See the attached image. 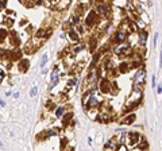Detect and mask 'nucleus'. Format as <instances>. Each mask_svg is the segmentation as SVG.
<instances>
[{
	"label": "nucleus",
	"mask_w": 162,
	"mask_h": 151,
	"mask_svg": "<svg viewBox=\"0 0 162 151\" xmlns=\"http://www.w3.org/2000/svg\"><path fill=\"white\" fill-rule=\"evenodd\" d=\"M142 99H143V92H142V88H138V87H134V90L130 94V97L127 99L126 101V112L134 109L135 107H138Z\"/></svg>",
	"instance_id": "f257e3e1"
},
{
	"label": "nucleus",
	"mask_w": 162,
	"mask_h": 151,
	"mask_svg": "<svg viewBox=\"0 0 162 151\" xmlns=\"http://www.w3.org/2000/svg\"><path fill=\"white\" fill-rule=\"evenodd\" d=\"M97 81H99V72H97L96 69H92V70L88 73L87 77H85V81H84V88H85V90L92 89V87H95V85L97 84Z\"/></svg>",
	"instance_id": "f03ea898"
},
{
	"label": "nucleus",
	"mask_w": 162,
	"mask_h": 151,
	"mask_svg": "<svg viewBox=\"0 0 162 151\" xmlns=\"http://www.w3.org/2000/svg\"><path fill=\"white\" fill-rule=\"evenodd\" d=\"M139 139H140V135L138 132H127L126 135V142L124 144L127 148H134V147H138V143H139Z\"/></svg>",
	"instance_id": "7ed1b4c3"
},
{
	"label": "nucleus",
	"mask_w": 162,
	"mask_h": 151,
	"mask_svg": "<svg viewBox=\"0 0 162 151\" xmlns=\"http://www.w3.org/2000/svg\"><path fill=\"white\" fill-rule=\"evenodd\" d=\"M132 82H134V87H138V88H142L145 85V82H146V70L143 68H140L135 72Z\"/></svg>",
	"instance_id": "20e7f679"
},
{
	"label": "nucleus",
	"mask_w": 162,
	"mask_h": 151,
	"mask_svg": "<svg viewBox=\"0 0 162 151\" xmlns=\"http://www.w3.org/2000/svg\"><path fill=\"white\" fill-rule=\"evenodd\" d=\"M131 51H132V50H131V47H130V45H128L127 42H124V43H119V45H116L115 47H113V54L118 55V57L128 55Z\"/></svg>",
	"instance_id": "39448f33"
},
{
	"label": "nucleus",
	"mask_w": 162,
	"mask_h": 151,
	"mask_svg": "<svg viewBox=\"0 0 162 151\" xmlns=\"http://www.w3.org/2000/svg\"><path fill=\"white\" fill-rule=\"evenodd\" d=\"M127 36H128V34H127L124 30H119V31H116L115 34H113V36H112V42L116 43V45H119V43H124V42L127 41Z\"/></svg>",
	"instance_id": "423d86ee"
},
{
	"label": "nucleus",
	"mask_w": 162,
	"mask_h": 151,
	"mask_svg": "<svg viewBox=\"0 0 162 151\" xmlns=\"http://www.w3.org/2000/svg\"><path fill=\"white\" fill-rule=\"evenodd\" d=\"M97 19L99 16L96 15V12H93V11H89L88 15H87V19H85V26L87 27H92L97 23Z\"/></svg>",
	"instance_id": "0eeeda50"
},
{
	"label": "nucleus",
	"mask_w": 162,
	"mask_h": 151,
	"mask_svg": "<svg viewBox=\"0 0 162 151\" xmlns=\"http://www.w3.org/2000/svg\"><path fill=\"white\" fill-rule=\"evenodd\" d=\"M96 15L97 16H101V18H107L109 15V8L106 4H103V3L97 4V7H96Z\"/></svg>",
	"instance_id": "6e6552de"
},
{
	"label": "nucleus",
	"mask_w": 162,
	"mask_h": 151,
	"mask_svg": "<svg viewBox=\"0 0 162 151\" xmlns=\"http://www.w3.org/2000/svg\"><path fill=\"white\" fill-rule=\"evenodd\" d=\"M111 89V82L108 78H101L99 81V92L101 93H108Z\"/></svg>",
	"instance_id": "1a4fd4ad"
},
{
	"label": "nucleus",
	"mask_w": 162,
	"mask_h": 151,
	"mask_svg": "<svg viewBox=\"0 0 162 151\" xmlns=\"http://www.w3.org/2000/svg\"><path fill=\"white\" fill-rule=\"evenodd\" d=\"M126 135H127V131H126V130H116V135L113 136V138H115V140H116L118 144H124Z\"/></svg>",
	"instance_id": "9d476101"
},
{
	"label": "nucleus",
	"mask_w": 162,
	"mask_h": 151,
	"mask_svg": "<svg viewBox=\"0 0 162 151\" xmlns=\"http://www.w3.org/2000/svg\"><path fill=\"white\" fill-rule=\"evenodd\" d=\"M138 38H139V46L145 47L149 39V33L146 30H138Z\"/></svg>",
	"instance_id": "9b49d317"
},
{
	"label": "nucleus",
	"mask_w": 162,
	"mask_h": 151,
	"mask_svg": "<svg viewBox=\"0 0 162 151\" xmlns=\"http://www.w3.org/2000/svg\"><path fill=\"white\" fill-rule=\"evenodd\" d=\"M135 119H137V115H135V113H130V115H126L124 117H122L120 124H123V126H131L132 123L135 121Z\"/></svg>",
	"instance_id": "f8f14e48"
},
{
	"label": "nucleus",
	"mask_w": 162,
	"mask_h": 151,
	"mask_svg": "<svg viewBox=\"0 0 162 151\" xmlns=\"http://www.w3.org/2000/svg\"><path fill=\"white\" fill-rule=\"evenodd\" d=\"M68 39L70 41V42H74V43H77L79 41H80V35L77 34V31L74 30V28H70V30H68Z\"/></svg>",
	"instance_id": "ddd939ff"
},
{
	"label": "nucleus",
	"mask_w": 162,
	"mask_h": 151,
	"mask_svg": "<svg viewBox=\"0 0 162 151\" xmlns=\"http://www.w3.org/2000/svg\"><path fill=\"white\" fill-rule=\"evenodd\" d=\"M69 23L73 26H79L81 23V14H73L69 19Z\"/></svg>",
	"instance_id": "4468645a"
},
{
	"label": "nucleus",
	"mask_w": 162,
	"mask_h": 151,
	"mask_svg": "<svg viewBox=\"0 0 162 151\" xmlns=\"http://www.w3.org/2000/svg\"><path fill=\"white\" fill-rule=\"evenodd\" d=\"M116 146H118V143H116V140H115V138H112V139H109L107 143H106V148L107 150H112V151H115V148H116Z\"/></svg>",
	"instance_id": "2eb2a0df"
},
{
	"label": "nucleus",
	"mask_w": 162,
	"mask_h": 151,
	"mask_svg": "<svg viewBox=\"0 0 162 151\" xmlns=\"http://www.w3.org/2000/svg\"><path fill=\"white\" fill-rule=\"evenodd\" d=\"M130 68H131V65H130L128 62H122V63L119 65V72H120V73H127V72L130 70Z\"/></svg>",
	"instance_id": "dca6fc26"
},
{
	"label": "nucleus",
	"mask_w": 162,
	"mask_h": 151,
	"mask_svg": "<svg viewBox=\"0 0 162 151\" xmlns=\"http://www.w3.org/2000/svg\"><path fill=\"white\" fill-rule=\"evenodd\" d=\"M19 70L20 72H26L28 69V61L27 60H22V61H19Z\"/></svg>",
	"instance_id": "f3484780"
},
{
	"label": "nucleus",
	"mask_w": 162,
	"mask_h": 151,
	"mask_svg": "<svg viewBox=\"0 0 162 151\" xmlns=\"http://www.w3.org/2000/svg\"><path fill=\"white\" fill-rule=\"evenodd\" d=\"M50 81H53V80H55V78H60V69H58V66H55V68L53 69V72H51V74H50Z\"/></svg>",
	"instance_id": "a211bd4d"
},
{
	"label": "nucleus",
	"mask_w": 162,
	"mask_h": 151,
	"mask_svg": "<svg viewBox=\"0 0 162 151\" xmlns=\"http://www.w3.org/2000/svg\"><path fill=\"white\" fill-rule=\"evenodd\" d=\"M99 60H100V53H96V54L93 55V60L91 61V69H95V68H96Z\"/></svg>",
	"instance_id": "6ab92c4d"
},
{
	"label": "nucleus",
	"mask_w": 162,
	"mask_h": 151,
	"mask_svg": "<svg viewBox=\"0 0 162 151\" xmlns=\"http://www.w3.org/2000/svg\"><path fill=\"white\" fill-rule=\"evenodd\" d=\"M69 3H70V0H60L58 4H57V8H58V9H65L66 7L69 6Z\"/></svg>",
	"instance_id": "aec40b11"
},
{
	"label": "nucleus",
	"mask_w": 162,
	"mask_h": 151,
	"mask_svg": "<svg viewBox=\"0 0 162 151\" xmlns=\"http://www.w3.org/2000/svg\"><path fill=\"white\" fill-rule=\"evenodd\" d=\"M65 112H66L65 107H57L55 108V117H62L65 115Z\"/></svg>",
	"instance_id": "412c9836"
},
{
	"label": "nucleus",
	"mask_w": 162,
	"mask_h": 151,
	"mask_svg": "<svg viewBox=\"0 0 162 151\" xmlns=\"http://www.w3.org/2000/svg\"><path fill=\"white\" fill-rule=\"evenodd\" d=\"M115 6L120 8H126L127 7V0H115Z\"/></svg>",
	"instance_id": "4be33fe9"
},
{
	"label": "nucleus",
	"mask_w": 162,
	"mask_h": 151,
	"mask_svg": "<svg viewBox=\"0 0 162 151\" xmlns=\"http://www.w3.org/2000/svg\"><path fill=\"white\" fill-rule=\"evenodd\" d=\"M84 49H85V45H79V46H76L74 49L72 50V53H73V54H77L79 51H81V50H84Z\"/></svg>",
	"instance_id": "5701e85b"
},
{
	"label": "nucleus",
	"mask_w": 162,
	"mask_h": 151,
	"mask_svg": "<svg viewBox=\"0 0 162 151\" xmlns=\"http://www.w3.org/2000/svg\"><path fill=\"white\" fill-rule=\"evenodd\" d=\"M46 62H47V54H43L42 58H41V62H39V66H41V68H43V66L46 65Z\"/></svg>",
	"instance_id": "b1692460"
},
{
	"label": "nucleus",
	"mask_w": 162,
	"mask_h": 151,
	"mask_svg": "<svg viewBox=\"0 0 162 151\" xmlns=\"http://www.w3.org/2000/svg\"><path fill=\"white\" fill-rule=\"evenodd\" d=\"M89 50H91V53H93L95 50H96V41H91L89 42Z\"/></svg>",
	"instance_id": "393cba45"
},
{
	"label": "nucleus",
	"mask_w": 162,
	"mask_h": 151,
	"mask_svg": "<svg viewBox=\"0 0 162 151\" xmlns=\"http://www.w3.org/2000/svg\"><path fill=\"white\" fill-rule=\"evenodd\" d=\"M115 151H128V148L126 147V144H118Z\"/></svg>",
	"instance_id": "a878e982"
},
{
	"label": "nucleus",
	"mask_w": 162,
	"mask_h": 151,
	"mask_svg": "<svg viewBox=\"0 0 162 151\" xmlns=\"http://www.w3.org/2000/svg\"><path fill=\"white\" fill-rule=\"evenodd\" d=\"M158 39H159V33H155L154 34V49H155V47H157V45H158Z\"/></svg>",
	"instance_id": "bb28decb"
},
{
	"label": "nucleus",
	"mask_w": 162,
	"mask_h": 151,
	"mask_svg": "<svg viewBox=\"0 0 162 151\" xmlns=\"http://www.w3.org/2000/svg\"><path fill=\"white\" fill-rule=\"evenodd\" d=\"M36 93H38V88L34 87V88L30 90V96H31V97H35V96H36Z\"/></svg>",
	"instance_id": "cd10ccee"
},
{
	"label": "nucleus",
	"mask_w": 162,
	"mask_h": 151,
	"mask_svg": "<svg viewBox=\"0 0 162 151\" xmlns=\"http://www.w3.org/2000/svg\"><path fill=\"white\" fill-rule=\"evenodd\" d=\"M74 84H76V78H70V80L68 81V88H72Z\"/></svg>",
	"instance_id": "c85d7f7f"
},
{
	"label": "nucleus",
	"mask_w": 162,
	"mask_h": 151,
	"mask_svg": "<svg viewBox=\"0 0 162 151\" xmlns=\"http://www.w3.org/2000/svg\"><path fill=\"white\" fill-rule=\"evenodd\" d=\"M4 77H6V73H4V70L0 69V82H2V81L4 80Z\"/></svg>",
	"instance_id": "c756f323"
},
{
	"label": "nucleus",
	"mask_w": 162,
	"mask_h": 151,
	"mask_svg": "<svg viewBox=\"0 0 162 151\" xmlns=\"http://www.w3.org/2000/svg\"><path fill=\"white\" fill-rule=\"evenodd\" d=\"M162 93V89H161V84H158V87H157V94H161Z\"/></svg>",
	"instance_id": "7c9ffc66"
},
{
	"label": "nucleus",
	"mask_w": 162,
	"mask_h": 151,
	"mask_svg": "<svg viewBox=\"0 0 162 151\" xmlns=\"http://www.w3.org/2000/svg\"><path fill=\"white\" fill-rule=\"evenodd\" d=\"M45 2V0H35V6H39V4H42Z\"/></svg>",
	"instance_id": "2f4dec72"
},
{
	"label": "nucleus",
	"mask_w": 162,
	"mask_h": 151,
	"mask_svg": "<svg viewBox=\"0 0 162 151\" xmlns=\"http://www.w3.org/2000/svg\"><path fill=\"white\" fill-rule=\"evenodd\" d=\"M88 144H89V146H92V138H91V136L88 138Z\"/></svg>",
	"instance_id": "473e14b6"
},
{
	"label": "nucleus",
	"mask_w": 162,
	"mask_h": 151,
	"mask_svg": "<svg viewBox=\"0 0 162 151\" xmlns=\"http://www.w3.org/2000/svg\"><path fill=\"white\" fill-rule=\"evenodd\" d=\"M153 87L155 88V76H153Z\"/></svg>",
	"instance_id": "72a5a7b5"
},
{
	"label": "nucleus",
	"mask_w": 162,
	"mask_h": 151,
	"mask_svg": "<svg viewBox=\"0 0 162 151\" xmlns=\"http://www.w3.org/2000/svg\"><path fill=\"white\" fill-rule=\"evenodd\" d=\"M0 105H2V107H6V103H4L3 100H0Z\"/></svg>",
	"instance_id": "f704fd0d"
},
{
	"label": "nucleus",
	"mask_w": 162,
	"mask_h": 151,
	"mask_svg": "<svg viewBox=\"0 0 162 151\" xmlns=\"http://www.w3.org/2000/svg\"><path fill=\"white\" fill-rule=\"evenodd\" d=\"M14 97H15V99H18V97H19V93H18V92H15V93H14Z\"/></svg>",
	"instance_id": "c9c22d12"
},
{
	"label": "nucleus",
	"mask_w": 162,
	"mask_h": 151,
	"mask_svg": "<svg viewBox=\"0 0 162 151\" xmlns=\"http://www.w3.org/2000/svg\"><path fill=\"white\" fill-rule=\"evenodd\" d=\"M134 151H143V150H134Z\"/></svg>",
	"instance_id": "e433bc0d"
},
{
	"label": "nucleus",
	"mask_w": 162,
	"mask_h": 151,
	"mask_svg": "<svg viewBox=\"0 0 162 151\" xmlns=\"http://www.w3.org/2000/svg\"><path fill=\"white\" fill-rule=\"evenodd\" d=\"M0 146H2V142H0Z\"/></svg>",
	"instance_id": "4c0bfd02"
},
{
	"label": "nucleus",
	"mask_w": 162,
	"mask_h": 151,
	"mask_svg": "<svg viewBox=\"0 0 162 151\" xmlns=\"http://www.w3.org/2000/svg\"><path fill=\"white\" fill-rule=\"evenodd\" d=\"M19 2H23V0H19Z\"/></svg>",
	"instance_id": "58836bf2"
}]
</instances>
